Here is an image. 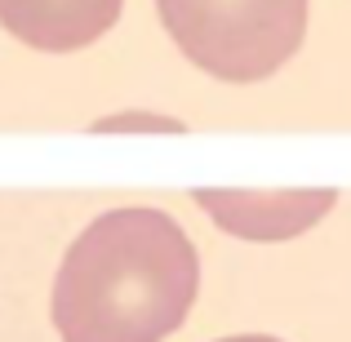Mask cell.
<instances>
[{
    "instance_id": "1",
    "label": "cell",
    "mask_w": 351,
    "mask_h": 342,
    "mask_svg": "<svg viewBox=\"0 0 351 342\" xmlns=\"http://www.w3.org/2000/svg\"><path fill=\"white\" fill-rule=\"evenodd\" d=\"M200 289L191 236L160 209H112L67 249L53 280L62 342H165Z\"/></svg>"
},
{
    "instance_id": "2",
    "label": "cell",
    "mask_w": 351,
    "mask_h": 342,
    "mask_svg": "<svg viewBox=\"0 0 351 342\" xmlns=\"http://www.w3.org/2000/svg\"><path fill=\"white\" fill-rule=\"evenodd\" d=\"M182 53L227 85L280 71L307 36V0H156Z\"/></svg>"
},
{
    "instance_id": "3",
    "label": "cell",
    "mask_w": 351,
    "mask_h": 342,
    "mask_svg": "<svg viewBox=\"0 0 351 342\" xmlns=\"http://www.w3.org/2000/svg\"><path fill=\"white\" fill-rule=\"evenodd\" d=\"M125 0H0V27L40 53H76L116 27Z\"/></svg>"
},
{
    "instance_id": "4",
    "label": "cell",
    "mask_w": 351,
    "mask_h": 342,
    "mask_svg": "<svg viewBox=\"0 0 351 342\" xmlns=\"http://www.w3.org/2000/svg\"><path fill=\"white\" fill-rule=\"evenodd\" d=\"M196 205L232 236L285 240L334 209V191H196Z\"/></svg>"
},
{
    "instance_id": "5",
    "label": "cell",
    "mask_w": 351,
    "mask_h": 342,
    "mask_svg": "<svg viewBox=\"0 0 351 342\" xmlns=\"http://www.w3.org/2000/svg\"><path fill=\"white\" fill-rule=\"evenodd\" d=\"M98 134H107V129H178L173 120H165V116H138V112H129V116H112V120H98Z\"/></svg>"
},
{
    "instance_id": "6",
    "label": "cell",
    "mask_w": 351,
    "mask_h": 342,
    "mask_svg": "<svg viewBox=\"0 0 351 342\" xmlns=\"http://www.w3.org/2000/svg\"><path fill=\"white\" fill-rule=\"evenodd\" d=\"M223 342H280V338H267V334H240V338H223Z\"/></svg>"
}]
</instances>
